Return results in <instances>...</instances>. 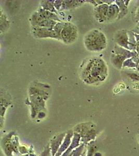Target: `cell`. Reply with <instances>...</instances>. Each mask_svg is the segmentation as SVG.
<instances>
[{"label":"cell","instance_id":"10","mask_svg":"<svg viewBox=\"0 0 139 156\" xmlns=\"http://www.w3.org/2000/svg\"><path fill=\"white\" fill-rule=\"evenodd\" d=\"M45 20L42 16L40 14L39 12L36 11L32 13L30 18V23L31 27H38L43 20Z\"/></svg>","mask_w":139,"mask_h":156},{"label":"cell","instance_id":"4","mask_svg":"<svg viewBox=\"0 0 139 156\" xmlns=\"http://www.w3.org/2000/svg\"><path fill=\"white\" fill-rule=\"evenodd\" d=\"M31 31L32 36L36 39H56L62 41V39L54 30L53 28H45V27H31Z\"/></svg>","mask_w":139,"mask_h":156},{"label":"cell","instance_id":"12","mask_svg":"<svg viewBox=\"0 0 139 156\" xmlns=\"http://www.w3.org/2000/svg\"><path fill=\"white\" fill-rule=\"evenodd\" d=\"M62 1H63V0H56L54 1V7L57 12L60 11L61 10V7L62 5Z\"/></svg>","mask_w":139,"mask_h":156},{"label":"cell","instance_id":"6","mask_svg":"<svg viewBox=\"0 0 139 156\" xmlns=\"http://www.w3.org/2000/svg\"><path fill=\"white\" fill-rule=\"evenodd\" d=\"M86 2L84 0H63L60 11H70L80 7Z\"/></svg>","mask_w":139,"mask_h":156},{"label":"cell","instance_id":"7","mask_svg":"<svg viewBox=\"0 0 139 156\" xmlns=\"http://www.w3.org/2000/svg\"><path fill=\"white\" fill-rule=\"evenodd\" d=\"M37 11L39 12L40 14L42 16L45 20H52L54 21H57V22H62V20L59 18L57 14L52 12L50 11H46L43 9L42 7L39 6L37 9Z\"/></svg>","mask_w":139,"mask_h":156},{"label":"cell","instance_id":"11","mask_svg":"<svg viewBox=\"0 0 139 156\" xmlns=\"http://www.w3.org/2000/svg\"><path fill=\"white\" fill-rule=\"evenodd\" d=\"M65 23H66V22H64V21L58 22L53 28L54 30L57 33V34L61 37V32H62V31L63 27L64 26ZM61 39H62V38H61Z\"/></svg>","mask_w":139,"mask_h":156},{"label":"cell","instance_id":"3","mask_svg":"<svg viewBox=\"0 0 139 156\" xmlns=\"http://www.w3.org/2000/svg\"><path fill=\"white\" fill-rule=\"evenodd\" d=\"M78 35L77 26L72 23L66 22L61 34L62 42L65 44H72L76 42Z\"/></svg>","mask_w":139,"mask_h":156},{"label":"cell","instance_id":"1","mask_svg":"<svg viewBox=\"0 0 139 156\" xmlns=\"http://www.w3.org/2000/svg\"><path fill=\"white\" fill-rule=\"evenodd\" d=\"M107 68L103 60L98 57H91L84 60L79 69V76L87 85H95L105 80Z\"/></svg>","mask_w":139,"mask_h":156},{"label":"cell","instance_id":"5","mask_svg":"<svg viewBox=\"0 0 139 156\" xmlns=\"http://www.w3.org/2000/svg\"><path fill=\"white\" fill-rule=\"evenodd\" d=\"M109 7L107 4H101L95 7L94 14L96 20L99 23H102L106 20L107 11Z\"/></svg>","mask_w":139,"mask_h":156},{"label":"cell","instance_id":"2","mask_svg":"<svg viewBox=\"0 0 139 156\" xmlns=\"http://www.w3.org/2000/svg\"><path fill=\"white\" fill-rule=\"evenodd\" d=\"M84 45L91 52H98L104 50L106 46L105 34L98 29H92L85 34Z\"/></svg>","mask_w":139,"mask_h":156},{"label":"cell","instance_id":"8","mask_svg":"<svg viewBox=\"0 0 139 156\" xmlns=\"http://www.w3.org/2000/svg\"><path fill=\"white\" fill-rule=\"evenodd\" d=\"M0 17V31L1 34L6 31L10 26V21L7 15L1 9Z\"/></svg>","mask_w":139,"mask_h":156},{"label":"cell","instance_id":"9","mask_svg":"<svg viewBox=\"0 0 139 156\" xmlns=\"http://www.w3.org/2000/svg\"><path fill=\"white\" fill-rule=\"evenodd\" d=\"M54 0H44L41 1L40 3V7H42L43 9L46 11H50L52 12H54L58 15V12L56 11L55 8L54 7Z\"/></svg>","mask_w":139,"mask_h":156}]
</instances>
